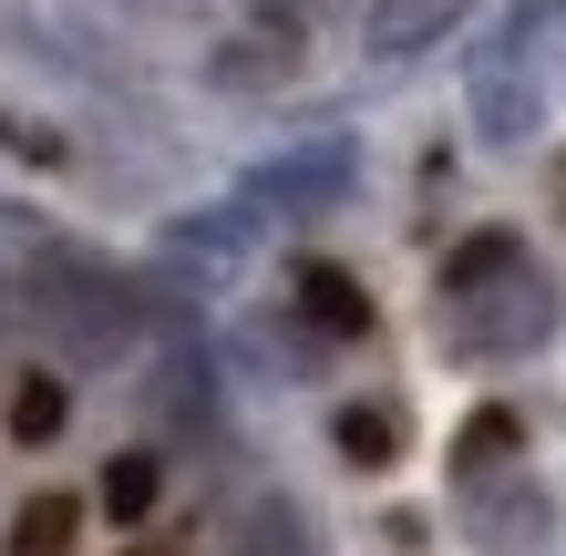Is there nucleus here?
Here are the masks:
<instances>
[{"label":"nucleus","instance_id":"3","mask_svg":"<svg viewBox=\"0 0 566 556\" xmlns=\"http://www.w3.org/2000/svg\"><path fill=\"white\" fill-rule=\"evenodd\" d=\"M556 279L536 269V258H515L505 279H484V289H463V300H443V350L453 361H525V350H546L556 340Z\"/></svg>","mask_w":566,"mask_h":556},{"label":"nucleus","instance_id":"10","mask_svg":"<svg viewBox=\"0 0 566 556\" xmlns=\"http://www.w3.org/2000/svg\"><path fill=\"white\" fill-rule=\"evenodd\" d=\"M298 73V31H248V42H217L207 52V83L217 93H269Z\"/></svg>","mask_w":566,"mask_h":556},{"label":"nucleus","instance_id":"15","mask_svg":"<svg viewBox=\"0 0 566 556\" xmlns=\"http://www.w3.org/2000/svg\"><path fill=\"white\" fill-rule=\"evenodd\" d=\"M73 536H83V495H31L11 515V556H73Z\"/></svg>","mask_w":566,"mask_h":556},{"label":"nucleus","instance_id":"13","mask_svg":"<svg viewBox=\"0 0 566 556\" xmlns=\"http://www.w3.org/2000/svg\"><path fill=\"white\" fill-rule=\"evenodd\" d=\"M155 495H165V453L124 443L114 464H104V515H114V526H145V515H155Z\"/></svg>","mask_w":566,"mask_h":556},{"label":"nucleus","instance_id":"11","mask_svg":"<svg viewBox=\"0 0 566 556\" xmlns=\"http://www.w3.org/2000/svg\"><path fill=\"white\" fill-rule=\"evenodd\" d=\"M227 556H319V526H310V505H298V495H248Z\"/></svg>","mask_w":566,"mask_h":556},{"label":"nucleus","instance_id":"16","mask_svg":"<svg viewBox=\"0 0 566 556\" xmlns=\"http://www.w3.org/2000/svg\"><path fill=\"white\" fill-rule=\"evenodd\" d=\"M62 422H73V391H62L52 371H21L11 381V443H52Z\"/></svg>","mask_w":566,"mask_h":556},{"label":"nucleus","instance_id":"9","mask_svg":"<svg viewBox=\"0 0 566 556\" xmlns=\"http://www.w3.org/2000/svg\"><path fill=\"white\" fill-rule=\"evenodd\" d=\"M515 453H525V422L505 402H474V412L453 422V453H443V464H453V484H484V474H505Z\"/></svg>","mask_w":566,"mask_h":556},{"label":"nucleus","instance_id":"14","mask_svg":"<svg viewBox=\"0 0 566 556\" xmlns=\"http://www.w3.org/2000/svg\"><path fill=\"white\" fill-rule=\"evenodd\" d=\"M525 258V238L515 227H474V238H463L453 258H443V289H432V300H463V289H484V279H505Z\"/></svg>","mask_w":566,"mask_h":556},{"label":"nucleus","instance_id":"1","mask_svg":"<svg viewBox=\"0 0 566 556\" xmlns=\"http://www.w3.org/2000/svg\"><path fill=\"white\" fill-rule=\"evenodd\" d=\"M21 319L52 340L62 371H114L155 310H145V289L124 279L114 258H93L73 238H42V248H31V269H21Z\"/></svg>","mask_w":566,"mask_h":556},{"label":"nucleus","instance_id":"6","mask_svg":"<svg viewBox=\"0 0 566 556\" xmlns=\"http://www.w3.org/2000/svg\"><path fill=\"white\" fill-rule=\"evenodd\" d=\"M350 186H360L350 135H310V145H289V155H269V166L248 176V196H258L269 217H329Z\"/></svg>","mask_w":566,"mask_h":556},{"label":"nucleus","instance_id":"12","mask_svg":"<svg viewBox=\"0 0 566 556\" xmlns=\"http://www.w3.org/2000/svg\"><path fill=\"white\" fill-rule=\"evenodd\" d=\"M329 443H340V464L381 474L391 453H402V412H391V402H340V412H329Z\"/></svg>","mask_w":566,"mask_h":556},{"label":"nucleus","instance_id":"7","mask_svg":"<svg viewBox=\"0 0 566 556\" xmlns=\"http://www.w3.org/2000/svg\"><path fill=\"white\" fill-rule=\"evenodd\" d=\"M289 310L310 319L319 340H371V319H381L371 289H360L340 258H298V269H289Z\"/></svg>","mask_w":566,"mask_h":556},{"label":"nucleus","instance_id":"19","mask_svg":"<svg viewBox=\"0 0 566 556\" xmlns=\"http://www.w3.org/2000/svg\"><path fill=\"white\" fill-rule=\"evenodd\" d=\"M546 21H556V31H566V0H546Z\"/></svg>","mask_w":566,"mask_h":556},{"label":"nucleus","instance_id":"2","mask_svg":"<svg viewBox=\"0 0 566 556\" xmlns=\"http://www.w3.org/2000/svg\"><path fill=\"white\" fill-rule=\"evenodd\" d=\"M546 0H525V11H505L474 42V62H463V104H474V135L484 145H536L546 135Z\"/></svg>","mask_w":566,"mask_h":556},{"label":"nucleus","instance_id":"8","mask_svg":"<svg viewBox=\"0 0 566 556\" xmlns=\"http://www.w3.org/2000/svg\"><path fill=\"white\" fill-rule=\"evenodd\" d=\"M453 21H463V0H371V11H360V42H371V62H412V52L443 42Z\"/></svg>","mask_w":566,"mask_h":556},{"label":"nucleus","instance_id":"5","mask_svg":"<svg viewBox=\"0 0 566 556\" xmlns=\"http://www.w3.org/2000/svg\"><path fill=\"white\" fill-rule=\"evenodd\" d=\"M463 536L494 546V556H546V546H556V495H546L525 464H505V474L463 484Z\"/></svg>","mask_w":566,"mask_h":556},{"label":"nucleus","instance_id":"17","mask_svg":"<svg viewBox=\"0 0 566 556\" xmlns=\"http://www.w3.org/2000/svg\"><path fill=\"white\" fill-rule=\"evenodd\" d=\"M0 135H11V155H31V166H62V135H52V124L11 114V124H0Z\"/></svg>","mask_w":566,"mask_h":556},{"label":"nucleus","instance_id":"18","mask_svg":"<svg viewBox=\"0 0 566 556\" xmlns=\"http://www.w3.org/2000/svg\"><path fill=\"white\" fill-rule=\"evenodd\" d=\"M11 319H21V279L0 269V340H11Z\"/></svg>","mask_w":566,"mask_h":556},{"label":"nucleus","instance_id":"4","mask_svg":"<svg viewBox=\"0 0 566 556\" xmlns=\"http://www.w3.org/2000/svg\"><path fill=\"white\" fill-rule=\"evenodd\" d=\"M258 227H269V207H258V196H227V207H186V217H165V279L227 289V279L258 258Z\"/></svg>","mask_w":566,"mask_h":556}]
</instances>
